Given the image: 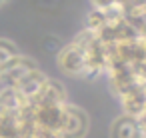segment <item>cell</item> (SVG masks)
I'll return each instance as SVG.
<instances>
[{
    "mask_svg": "<svg viewBox=\"0 0 146 138\" xmlns=\"http://www.w3.org/2000/svg\"><path fill=\"white\" fill-rule=\"evenodd\" d=\"M4 2H8V0H0V6H2V4H4Z\"/></svg>",
    "mask_w": 146,
    "mask_h": 138,
    "instance_id": "obj_12",
    "label": "cell"
},
{
    "mask_svg": "<svg viewBox=\"0 0 146 138\" xmlns=\"http://www.w3.org/2000/svg\"><path fill=\"white\" fill-rule=\"evenodd\" d=\"M56 66L70 78H84V52L72 42L62 44L56 52Z\"/></svg>",
    "mask_w": 146,
    "mask_h": 138,
    "instance_id": "obj_2",
    "label": "cell"
},
{
    "mask_svg": "<svg viewBox=\"0 0 146 138\" xmlns=\"http://www.w3.org/2000/svg\"><path fill=\"white\" fill-rule=\"evenodd\" d=\"M110 138H144V134L134 116L120 114L110 124Z\"/></svg>",
    "mask_w": 146,
    "mask_h": 138,
    "instance_id": "obj_5",
    "label": "cell"
},
{
    "mask_svg": "<svg viewBox=\"0 0 146 138\" xmlns=\"http://www.w3.org/2000/svg\"><path fill=\"white\" fill-rule=\"evenodd\" d=\"M88 128H90V118L86 110H82L80 106L68 100L64 104V120L60 126L62 138H84L88 134Z\"/></svg>",
    "mask_w": 146,
    "mask_h": 138,
    "instance_id": "obj_1",
    "label": "cell"
},
{
    "mask_svg": "<svg viewBox=\"0 0 146 138\" xmlns=\"http://www.w3.org/2000/svg\"><path fill=\"white\" fill-rule=\"evenodd\" d=\"M126 2H128V0H112L114 6H122V4H126Z\"/></svg>",
    "mask_w": 146,
    "mask_h": 138,
    "instance_id": "obj_11",
    "label": "cell"
},
{
    "mask_svg": "<svg viewBox=\"0 0 146 138\" xmlns=\"http://www.w3.org/2000/svg\"><path fill=\"white\" fill-rule=\"evenodd\" d=\"M118 104L122 108V114L138 118L142 114V110L146 108V82H140L126 94L118 96Z\"/></svg>",
    "mask_w": 146,
    "mask_h": 138,
    "instance_id": "obj_4",
    "label": "cell"
},
{
    "mask_svg": "<svg viewBox=\"0 0 146 138\" xmlns=\"http://www.w3.org/2000/svg\"><path fill=\"white\" fill-rule=\"evenodd\" d=\"M18 54H20V50H18V46L12 40L0 38V64H4L6 60H10V58H14Z\"/></svg>",
    "mask_w": 146,
    "mask_h": 138,
    "instance_id": "obj_8",
    "label": "cell"
},
{
    "mask_svg": "<svg viewBox=\"0 0 146 138\" xmlns=\"http://www.w3.org/2000/svg\"><path fill=\"white\" fill-rule=\"evenodd\" d=\"M108 24V12L106 10H100V8H90L86 12V18H84V28L90 30V32H98L102 30L104 26Z\"/></svg>",
    "mask_w": 146,
    "mask_h": 138,
    "instance_id": "obj_7",
    "label": "cell"
},
{
    "mask_svg": "<svg viewBox=\"0 0 146 138\" xmlns=\"http://www.w3.org/2000/svg\"><path fill=\"white\" fill-rule=\"evenodd\" d=\"M30 102L34 106H40V104H64V102H68V90L60 80L48 76L46 82L42 84V88L30 98Z\"/></svg>",
    "mask_w": 146,
    "mask_h": 138,
    "instance_id": "obj_3",
    "label": "cell"
},
{
    "mask_svg": "<svg viewBox=\"0 0 146 138\" xmlns=\"http://www.w3.org/2000/svg\"><path fill=\"white\" fill-rule=\"evenodd\" d=\"M46 78H48V74H44L40 68H34V70H30V72H26L22 78H20V82L16 84V90L22 94V96H26L28 100L42 88V84L46 82Z\"/></svg>",
    "mask_w": 146,
    "mask_h": 138,
    "instance_id": "obj_6",
    "label": "cell"
},
{
    "mask_svg": "<svg viewBox=\"0 0 146 138\" xmlns=\"http://www.w3.org/2000/svg\"><path fill=\"white\" fill-rule=\"evenodd\" d=\"M32 138H62L60 132H54V130H42V128H36L34 136Z\"/></svg>",
    "mask_w": 146,
    "mask_h": 138,
    "instance_id": "obj_9",
    "label": "cell"
},
{
    "mask_svg": "<svg viewBox=\"0 0 146 138\" xmlns=\"http://www.w3.org/2000/svg\"><path fill=\"white\" fill-rule=\"evenodd\" d=\"M2 112H4V110H2V108H0V114H2Z\"/></svg>",
    "mask_w": 146,
    "mask_h": 138,
    "instance_id": "obj_13",
    "label": "cell"
},
{
    "mask_svg": "<svg viewBox=\"0 0 146 138\" xmlns=\"http://www.w3.org/2000/svg\"><path fill=\"white\" fill-rule=\"evenodd\" d=\"M90 2V8H100V10H108L112 8V0H88Z\"/></svg>",
    "mask_w": 146,
    "mask_h": 138,
    "instance_id": "obj_10",
    "label": "cell"
}]
</instances>
